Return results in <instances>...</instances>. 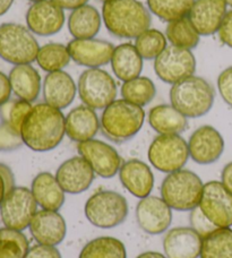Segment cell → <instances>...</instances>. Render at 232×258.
<instances>
[{
	"label": "cell",
	"mask_w": 232,
	"mask_h": 258,
	"mask_svg": "<svg viewBox=\"0 0 232 258\" xmlns=\"http://www.w3.org/2000/svg\"><path fill=\"white\" fill-rule=\"evenodd\" d=\"M147 158L157 171H178L189 160L188 142L180 135H157L148 146Z\"/></svg>",
	"instance_id": "9"
},
{
	"label": "cell",
	"mask_w": 232,
	"mask_h": 258,
	"mask_svg": "<svg viewBox=\"0 0 232 258\" xmlns=\"http://www.w3.org/2000/svg\"><path fill=\"white\" fill-rule=\"evenodd\" d=\"M102 15L94 6L84 5L72 11L67 25L74 39H93L101 30Z\"/></svg>",
	"instance_id": "29"
},
{
	"label": "cell",
	"mask_w": 232,
	"mask_h": 258,
	"mask_svg": "<svg viewBox=\"0 0 232 258\" xmlns=\"http://www.w3.org/2000/svg\"><path fill=\"white\" fill-rule=\"evenodd\" d=\"M217 35L222 43L232 49V9L226 12Z\"/></svg>",
	"instance_id": "43"
},
{
	"label": "cell",
	"mask_w": 232,
	"mask_h": 258,
	"mask_svg": "<svg viewBox=\"0 0 232 258\" xmlns=\"http://www.w3.org/2000/svg\"><path fill=\"white\" fill-rule=\"evenodd\" d=\"M118 174L123 186L139 200L150 196L154 188V174L151 168L138 159L124 162Z\"/></svg>",
	"instance_id": "23"
},
{
	"label": "cell",
	"mask_w": 232,
	"mask_h": 258,
	"mask_svg": "<svg viewBox=\"0 0 232 258\" xmlns=\"http://www.w3.org/2000/svg\"><path fill=\"white\" fill-rule=\"evenodd\" d=\"M26 26L34 35L51 36L59 33L66 22L65 12L52 0L32 4L26 12Z\"/></svg>",
	"instance_id": "16"
},
{
	"label": "cell",
	"mask_w": 232,
	"mask_h": 258,
	"mask_svg": "<svg viewBox=\"0 0 232 258\" xmlns=\"http://www.w3.org/2000/svg\"><path fill=\"white\" fill-rule=\"evenodd\" d=\"M13 94L17 99L33 103L39 99L42 91V80L39 72L32 66V63L16 64L9 72Z\"/></svg>",
	"instance_id": "25"
},
{
	"label": "cell",
	"mask_w": 232,
	"mask_h": 258,
	"mask_svg": "<svg viewBox=\"0 0 232 258\" xmlns=\"http://www.w3.org/2000/svg\"><path fill=\"white\" fill-rule=\"evenodd\" d=\"M126 197L113 190H100L85 203L84 213L89 222L99 229H113L128 216Z\"/></svg>",
	"instance_id": "7"
},
{
	"label": "cell",
	"mask_w": 232,
	"mask_h": 258,
	"mask_svg": "<svg viewBox=\"0 0 232 258\" xmlns=\"http://www.w3.org/2000/svg\"><path fill=\"white\" fill-rule=\"evenodd\" d=\"M154 72L162 82L173 85L195 75L196 58L192 50L177 48L170 44L154 60Z\"/></svg>",
	"instance_id": "12"
},
{
	"label": "cell",
	"mask_w": 232,
	"mask_h": 258,
	"mask_svg": "<svg viewBox=\"0 0 232 258\" xmlns=\"http://www.w3.org/2000/svg\"><path fill=\"white\" fill-rule=\"evenodd\" d=\"M165 36L171 45L187 50L195 49L201 41V35L188 17L168 23Z\"/></svg>",
	"instance_id": "30"
},
{
	"label": "cell",
	"mask_w": 232,
	"mask_h": 258,
	"mask_svg": "<svg viewBox=\"0 0 232 258\" xmlns=\"http://www.w3.org/2000/svg\"><path fill=\"white\" fill-rule=\"evenodd\" d=\"M199 258H232V229L216 228L204 237Z\"/></svg>",
	"instance_id": "31"
},
{
	"label": "cell",
	"mask_w": 232,
	"mask_h": 258,
	"mask_svg": "<svg viewBox=\"0 0 232 258\" xmlns=\"http://www.w3.org/2000/svg\"><path fill=\"white\" fill-rule=\"evenodd\" d=\"M221 182L232 194V161L226 163L221 172Z\"/></svg>",
	"instance_id": "47"
},
{
	"label": "cell",
	"mask_w": 232,
	"mask_h": 258,
	"mask_svg": "<svg viewBox=\"0 0 232 258\" xmlns=\"http://www.w3.org/2000/svg\"><path fill=\"white\" fill-rule=\"evenodd\" d=\"M0 176H2L3 179H4L7 191L13 189L14 187H16L15 177H14V173L12 171V169L9 168L7 164L0 163Z\"/></svg>",
	"instance_id": "45"
},
{
	"label": "cell",
	"mask_w": 232,
	"mask_h": 258,
	"mask_svg": "<svg viewBox=\"0 0 232 258\" xmlns=\"http://www.w3.org/2000/svg\"><path fill=\"white\" fill-rule=\"evenodd\" d=\"M198 207L216 228L232 227V194L221 181L204 183Z\"/></svg>",
	"instance_id": "11"
},
{
	"label": "cell",
	"mask_w": 232,
	"mask_h": 258,
	"mask_svg": "<svg viewBox=\"0 0 232 258\" xmlns=\"http://www.w3.org/2000/svg\"><path fill=\"white\" fill-rule=\"evenodd\" d=\"M228 6L223 0H195L188 18L201 36H211L219 32Z\"/></svg>",
	"instance_id": "20"
},
{
	"label": "cell",
	"mask_w": 232,
	"mask_h": 258,
	"mask_svg": "<svg viewBox=\"0 0 232 258\" xmlns=\"http://www.w3.org/2000/svg\"><path fill=\"white\" fill-rule=\"evenodd\" d=\"M71 60V53L67 45L58 42H50L40 47L35 61L42 71L53 73L64 71Z\"/></svg>",
	"instance_id": "32"
},
{
	"label": "cell",
	"mask_w": 232,
	"mask_h": 258,
	"mask_svg": "<svg viewBox=\"0 0 232 258\" xmlns=\"http://www.w3.org/2000/svg\"><path fill=\"white\" fill-rule=\"evenodd\" d=\"M24 258H63V256L55 246H45L38 243L30 248Z\"/></svg>",
	"instance_id": "42"
},
{
	"label": "cell",
	"mask_w": 232,
	"mask_h": 258,
	"mask_svg": "<svg viewBox=\"0 0 232 258\" xmlns=\"http://www.w3.org/2000/svg\"><path fill=\"white\" fill-rule=\"evenodd\" d=\"M54 176L65 192L78 195L91 187L94 181L95 172L84 158L77 155L64 161Z\"/></svg>",
	"instance_id": "18"
},
{
	"label": "cell",
	"mask_w": 232,
	"mask_h": 258,
	"mask_svg": "<svg viewBox=\"0 0 232 258\" xmlns=\"http://www.w3.org/2000/svg\"><path fill=\"white\" fill-rule=\"evenodd\" d=\"M120 93L124 100L143 108L154 100L156 86L151 78L138 76L134 80L124 82Z\"/></svg>",
	"instance_id": "34"
},
{
	"label": "cell",
	"mask_w": 232,
	"mask_h": 258,
	"mask_svg": "<svg viewBox=\"0 0 232 258\" xmlns=\"http://www.w3.org/2000/svg\"><path fill=\"white\" fill-rule=\"evenodd\" d=\"M29 249V239L23 231L0 228V258H24Z\"/></svg>",
	"instance_id": "36"
},
{
	"label": "cell",
	"mask_w": 232,
	"mask_h": 258,
	"mask_svg": "<svg viewBox=\"0 0 232 258\" xmlns=\"http://www.w3.org/2000/svg\"><path fill=\"white\" fill-rule=\"evenodd\" d=\"M189 220L192 228L195 231H197L201 234L203 238L216 229L215 225H213L210 221L207 220L206 216L203 214V212L199 210V207H196V209L190 211Z\"/></svg>",
	"instance_id": "40"
},
{
	"label": "cell",
	"mask_w": 232,
	"mask_h": 258,
	"mask_svg": "<svg viewBox=\"0 0 232 258\" xmlns=\"http://www.w3.org/2000/svg\"><path fill=\"white\" fill-rule=\"evenodd\" d=\"M29 229L34 240L45 246L57 247L64 241L67 233L66 221L58 211H38Z\"/></svg>",
	"instance_id": "19"
},
{
	"label": "cell",
	"mask_w": 232,
	"mask_h": 258,
	"mask_svg": "<svg viewBox=\"0 0 232 258\" xmlns=\"http://www.w3.org/2000/svg\"><path fill=\"white\" fill-rule=\"evenodd\" d=\"M66 136L75 143L93 140L100 131V119L94 109L85 104L77 105L65 116Z\"/></svg>",
	"instance_id": "24"
},
{
	"label": "cell",
	"mask_w": 232,
	"mask_h": 258,
	"mask_svg": "<svg viewBox=\"0 0 232 258\" xmlns=\"http://www.w3.org/2000/svg\"><path fill=\"white\" fill-rule=\"evenodd\" d=\"M72 60L78 66L101 68L110 63L114 45L105 40L73 39L67 44Z\"/></svg>",
	"instance_id": "17"
},
{
	"label": "cell",
	"mask_w": 232,
	"mask_h": 258,
	"mask_svg": "<svg viewBox=\"0 0 232 258\" xmlns=\"http://www.w3.org/2000/svg\"><path fill=\"white\" fill-rule=\"evenodd\" d=\"M169 96L171 105L186 118L196 119L211 111L215 90L205 78L193 75L171 86Z\"/></svg>",
	"instance_id": "4"
},
{
	"label": "cell",
	"mask_w": 232,
	"mask_h": 258,
	"mask_svg": "<svg viewBox=\"0 0 232 258\" xmlns=\"http://www.w3.org/2000/svg\"><path fill=\"white\" fill-rule=\"evenodd\" d=\"M135 215L138 227L151 236L168 231L172 223V209L157 196H147L139 201Z\"/></svg>",
	"instance_id": "15"
},
{
	"label": "cell",
	"mask_w": 232,
	"mask_h": 258,
	"mask_svg": "<svg viewBox=\"0 0 232 258\" xmlns=\"http://www.w3.org/2000/svg\"><path fill=\"white\" fill-rule=\"evenodd\" d=\"M29 2H31V3H39V2H43V0H29Z\"/></svg>",
	"instance_id": "52"
},
{
	"label": "cell",
	"mask_w": 232,
	"mask_h": 258,
	"mask_svg": "<svg viewBox=\"0 0 232 258\" xmlns=\"http://www.w3.org/2000/svg\"><path fill=\"white\" fill-rule=\"evenodd\" d=\"M77 93V85L67 72L48 73L42 83V95L46 104L64 110L71 105Z\"/></svg>",
	"instance_id": "21"
},
{
	"label": "cell",
	"mask_w": 232,
	"mask_h": 258,
	"mask_svg": "<svg viewBox=\"0 0 232 258\" xmlns=\"http://www.w3.org/2000/svg\"><path fill=\"white\" fill-rule=\"evenodd\" d=\"M38 206L31 189L16 186L5 195L0 204V218L5 227L24 231L30 227Z\"/></svg>",
	"instance_id": "10"
},
{
	"label": "cell",
	"mask_w": 232,
	"mask_h": 258,
	"mask_svg": "<svg viewBox=\"0 0 232 258\" xmlns=\"http://www.w3.org/2000/svg\"><path fill=\"white\" fill-rule=\"evenodd\" d=\"M40 45L29 27L17 23L0 25V58L16 64L32 63L36 60Z\"/></svg>",
	"instance_id": "6"
},
{
	"label": "cell",
	"mask_w": 232,
	"mask_h": 258,
	"mask_svg": "<svg viewBox=\"0 0 232 258\" xmlns=\"http://www.w3.org/2000/svg\"><path fill=\"white\" fill-rule=\"evenodd\" d=\"M134 44L144 60H155L168 47V40L161 31L150 27L137 36Z\"/></svg>",
	"instance_id": "37"
},
{
	"label": "cell",
	"mask_w": 232,
	"mask_h": 258,
	"mask_svg": "<svg viewBox=\"0 0 232 258\" xmlns=\"http://www.w3.org/2000/svg\"><path fill=\"white\" fill-rule=\"evenodd\" d=\"M110 64L114 76L119 81L127 82L141 76L144 59L138 53L135 44L126 42L114 47Z\"/></svg>",
	"instance_id": "27"
},
{
	"label": "cell",
	"mask_w": 232,
	"mask_h": 258,
	"mask_svg": "<svg viewBox=\"0 0 232 258\" xmlns=\"http://www.w3.org/2000/svg\"><path fill=\"white\" fill-rule=\"evenodd\" d=\"M223 2L226 4V6L232 7V0H223Z\"/></svg>",
	"instance_id": "51"
},
{
	"label": "cell",
	"mask_w": 232,
	"mask_h": 258,
	"mask_svg": "<svg viewBox=\"0 0 232 258\" xmlns=\"http://www.w3.org/2000/svg\"><path fill=\"white\" fill-rule=\"evenodd\" d=\"M136 258H168L165 255L161 254L159 251H145L138 255Z\"/></svg>",
	"instance_id": "49"
},
{
	"label": "cell",
	"mask_w": 232,
	"mask_h": 258,
	"mask_svg": "<svg viewBox=\"0 0 232 258\" xmlns=\"http://www.w3.org/2000/svg\"><path fill=\"white\" fill-rule=\"evenodd\" d=\"M21 135L24 145L32 151L54 150L66 136L63 111L45 102L34 104L23 122Z\"/></svg>",
	"instance_id": "1"
},
{
	"label": "cell",
	"mask_w": 232,
	"mask_h": 258,
	"mask_svg": "<svg viewBox=\"0 0 232 258\" xmlns=\"http://www.w3.org/2000/svg\"><path fill=\"white\" fill-rule=\"evenodd\" d=\"M77 93L83 104L103 110L117 100L118 87L114 78L102 68H87L81 74Z\"/></svg>",
	"instance_id": "8"
},
{
	"label": "cell",
	"mask_w": 232,
	"mask_h": 258,
	"mask_svg": "<svg viewBox=\"0 0 232 258\" xmlns=\"http://www.w3.org/2000/svg\"><path fill=\"white\" fill-rule=\"evenodd\" d=\"M78 258H127V250L117 238L99 237L83 247Z\"/></svg>",
	"instance_id": "33"
},
{
	"label": "cell",
	"mask_w": 232,
	"mask_h": 258,
	"mask_svg": "<svg viewBox=\"0 0 232 258\" xmlns=\"http://www.w3.org/2000/svg\"><path fill=\"white\" fill-rule=\"evenodd\" d=\"M224 146L221 133L213 126L204 125L195 129L189 137V158L201 165L213 164L223 154Z\"/></svg>",
	"instance_id": "14"
},
{
	"label": "cell",
	"mask_w": 232,
	"mask_h": 258,
	"mask_svg": "<svg viewBox=\"0 0 232 258\" xmlns=\"http://www.w3.org/2000/svg\"><path fill=\"white\" fill-rule=\"evenodd\" d=\"M13 4L14 0H0V16L5 15L9 11Z\"/></svg>",
	"instance_id": "48"
},
{
	"label": "cell",
	"mask_w": 232,
	"mask_h": 258,
	"mask_svg": "<svg viewBox=\"0 0 232 258\" xmlns=\"http://www.w3.org/2000/svg\"><path fill=\"white\" fill-rule=\"evenodd\" d=\"M24 145L21 132L9 123L0 122V152H14Z\"/></svg>",
	"instance_id": "39"
},
{
	"label": "cell",
	"mask_w": 232,
	"mask_h": 258,
	"mask_svg": "<svg viewBox=\"0 0 232 258\" xmlns=\"http://www.w3.org/2000/svg\"><path fill=\"white\" fill-rule=\"evenodd\" d=\"M102 21L110 34L119 39H136L152 24V14L139 0H106Z\"/></svg>",
	"instance_id": "2"
},
{
	"label": "cell",
	"mask_w": 232,
	"mask_h": 258,
	"mask_svg": "<svg viewBox=\"0 0 232 258\" xmlns=\"http://www.w3.org/2000/svg\"><path fill=\"white\" fill-rule=\"evenodd\" d=\"M77 151L90 163L95 174L103 179L117 176L124 163L122 156L113 146L95 138L78 143Z\"/></svg>",
	"instance_id": "13"
},
{
	"label": "cell",
	"mask_w": 232,
	"mask_h": 258,
	"mask_svg": "<svg viewBox=\"0 0 232 258\" xmlns=\"http://www.w3.org/2000/svg\"><path fill=\"white\" fill-rule=\"evenodd\" d=\"M12 93L13 91L9 77L5 73L0 72V107L11 100Z\"/></svg>",
	"instance_id": "44"
},
{
	"label": "cell",
	"mask_w": 232,
	"mask_h": 258,
	"mask_svg": "<svg viewBox=\"0 0 232 258\" xmlns=\"http://www.w3.org/2000/svg\"><path fill=\"white\" fill-rule=\"evenodd\" d=\"M202 243L203 237L192 227L173 228L163 238L164 255L168 258H198Z\"/></svg>",
	"instance_id": "22"
},
{
	"label": "cell",
	"mask_w": 232,
	"mask_h": 258,
	"mask_svg": "<svg viewBox=\"0 0 232 258\" xmlns=\"http://www.w3.org/2000/svg\"><path fill=\"white\" fill-rule=\"evenodd\" d=\"M31 191L42 210L59 211L66 200V192L59 185L55 176L50 172L36 174L32 181Z\"/></svg>",
	"instance_id": "26"
},
{
	"label": "cell",
	"mask_w": 232,
	"mask_h": 258,
	"mask_svg": "<svg viewBox=\"0 0 232 258\" xmlns=\"http://www.w3.org/2000/svg\"><path fill=\"white\" fill-rule=\"evenodd\" d=\"M6 192H7L6 185H5V181H4L3 177L0 176V204H2L4 197H5V195H6Z\"/></svg>",
	"instance_id": "50"
},
{
	"label": "cell",
	"mask_w": 232,
	"mask_h": 258,
	"mask_svg": "<svg viewBox=\"0 0 232 258\" xmlns=\"http://www.w3.org/2000/svg\"><path fill=\"white\" fill-rule=\"evenodd\" d=\"M217 90L225 104L232 108V66L222 71L217 77Z\"/></svg>",
	"instance_id": "41"
},
{
	"label": "cell",
	"mask_w": 232,
	"mask_h": 258,
	"mask_svg": "<svg viewBox=\"0 0 232 258\" xmlns=\"http://www.w3.org/2000/svg\"><path fill=\"white\" fill-rule=\"evenodd\" d=\"M145 117V111L139 105L124 99L115 100L102 111L100 131L109 141L122 144L137 135Z\"/></svg>",
	"instance_id": "3"
},
{
	"label": "cell",
	"mask_w": 232,
	"mask_h": 258,
	"mask_svg": "<svg viewBox=\"0 0 232 258\" xmlns=\"http://www.w3.org/2000/svg\"><path fill=\"white\" fill-rule=\"evenodd\" d=\"M148 123L159 135H180L188 126V118L171 104L153 107L147 116Z\"/></svg>",
	"instance_id": "28"
},
{
	"label": "cell",
	"mask_w": 232,
	"mask_h": 258,
	"mask_svg": "<svg viewBox=\"0 0 232 258\" xmlns=\"http://www.w3.org/2000/svg\"><path fill=\"white\" fill-rule=\"evenodd\" d=\"M194 3L195 0H146L151 14L166 23L188 17Z\"/></svg>",
	"instance_id": "35"
},
{
	"label": "cell",
	"mask_w": 232,
	"mask_h": 258,
	"mask_svg": "<svg viewBox=\"0 0 232 258\" xmlns=\"http://www.w3.org/2000/svg\"><path fill=\"white\" fill-rule=\"evenodd\" d=\"M100 2H101V3H104V2H106V0H100Z\"/></svg>",
	"instance_id": "53"
},
{
	"label": "cell",
	"mask_w": 232,
	"mask_h": 258,
	"mask_svg": "<svg viewBox=\"0 0 232 258\" xmlns=\"http://www.w3.org/2000/svg\"><path fill=\"white\" fill-rule=\"evenodd\" d=\"M54 4H57L64 11H74V9L80 8L84 5H87L90 0H52Z\"/></svg>",
	"instance_id": "46"
},
{
	"label": "cell",
	"mask_w": 232,
	"mask_h": 258,
	"mask_svg": "<svg viewBox=\"0 0 232 258\" xmlns=\"http://www.w3.org/2000/svg\"><path fill=\"white\" fill-rule=\"evenodd\" d=\"M32 108H33V105L27 101L17 98L14 100L11 99L8 102L0 107V120L9 123L12 127L21 132L23 122H24Z\"/></svg>",
	"instance_id": "38"
},
{
	"label": "cell",
	"mask_w": 232,
	"mask_h": 258,
	"mask_svg": "<svg viewBox=\"0 0 232 258\" xmlns=\"http://www.w3.org/2000/svg\"><path fill=\"white\" fill-rule=\"evenodd\" d=\"M202 179L193 171L182 169L166 174L161 183V197L171 209L190 212L198 207L203 192Z\"/></svg>",
	"instance_id": "5"
}]
</instances>
